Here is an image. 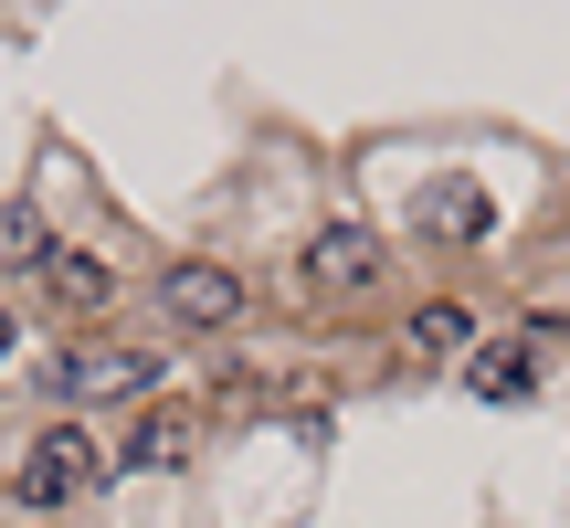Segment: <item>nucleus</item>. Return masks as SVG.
Instances as JSON below:
<instances>
[{"instance_id": "f257e3e1", "label": "nucleus", "mask_w": 570, "mask_h": 528, "mask_svg": "<svg viewBox=\"0 0 570 528\" xmlns=\"http://www.w3.org/2000/svg\"><path fill=\"white\" fill-rule=\"evenodd\" d=\"M96 476H106V444H96V433H85V423H42L32 444H21V476H11V487H21V508H75Z\"/></svg>"}, {"instance_id": "f03ea898", "label": "nucleus", "mask_w": 570, "mask_h": 528, "mask_svg": "<svg viewBox=\"0 0 570 528\" xmlns=\"http://www.w3.org/2000/svg\"><path fill=\"white\" fill-rule=\"evenodd\" d=\"M550 339H570V317L529 306V317H518V339H487V349L465 360V391H475V402H529L539 370H550Z\"/></svg>"}, {"instance_id": "7ed1b4c3", "label": "nucleus", "mask_w": 570, "mask_h": 528, "mask_svg": "<svg viewBox=\"0 0 570 528\" xmlns=\"http://www.w3.org/2000/svg\"><path fill=\"white\" fill-rule=\"evenodd\" d=\"M306 296H327V306H348V296H370V285L391 275V244L370 223H317V244H306Z\"/></svg>"}, {"instance_id": "20e7f679", "label": "nucleus", "mask_w": 570, "mask_h": 528, "mask_svg": "<svg viewBox=\"0 0 570 528\" xmlns=\"http://www.w3.org/2000/svg\"><path fill=\"white\" fill-rule=\"evenodd\" d=\"M159 317L169 327H233V317H244V275L212 264V254H180L159 275Z\"/></svg>"}, {"instance_id": "39448f33", "label": "nucleus", "mask_w": 570, "mask_h": 528, "mask_svg": "<svg viewBox=\"0 0 570 528\" xmlns=\"http://www.w3.org/2000/svg\"><path fill=\"white\" fill-rule=\"evenodd\" d=\"M190 454H202V423H190L180 402H159V412H138V423H127V444H117V476H180Z\"/></svg>"}, {"instance_id": "423d86ee", "label": "nucleus", "mask_w": 570, "mask_h": 528, "mask_svg": "<svg viewBox=\"0 0 570 528\" xmlns=\"http://www.w3.org/2000/svg\"><path fill=\"white\" fill-rule=\"evenodd\" d=\"M148 381H159V349H63L53 360V391H85V402H117Z\"/></svg>"}, {"instance_id": "0eeeda50", "label": "nucleus", "mask_w": 570, "mask_h": 528, "mask_svg": "<svg viewBox=\"0 0 570 528\" xmlns=\"http://www.w3.org/2000/svg\"><path fill=\"white\" fill-rule=\"evenodd\" d=\"M402 349H412V360H475V306L465 296H433V306H412V317H402Z\"/></svg>"}, {"instance_id": "6e6552de", "label": "nucleus", "mask_w": 570, "mask_h": 528, "mask_svg": "<svg viewBox=\"0 0 570 528\" xmlns=\"http://www.w3.org/2000/svg\"><path fill=\"white\" fill-rule=\"evenodd\" d=\"M42 275H53V296H63V306H106V296H117V264H96V254H75V244L42 254Z\"/></svg>"}, {"instance_id": "1a4fd4ad", "label": "nucleus", "mask_w": 570, "mask_h": 528, "mask_svg": "<svg viewBox=\"0 0 570 528\" xmlns=\"http://www.w3.org/2000/svg\"><path fill=\"white\" fill-rule=\"evenodd\" d=\"M42 254H53L42 212H32V202H11V212H0V275H42Z\"/></svg>"}, {"instance_id": "9d476101", "label": "nucleus", "mask_w": 570, "mask_h": 528, "mask_svg": "<svg viewBox=\"0 0 570 528\" xmlns=\"http://www.w3.org/2000/svg\"><path fill=\"white\" fill-rule=\"evenodd\" d=\"M423 233H487V202L475 190H423Z\"/></svg>"}, {"instance_id": "9b49d317", "label": "nucleus", "mask_w": 570, "mask_h": 528, "mask_svg": "<svg viewBox=\"0 0 570 528\" xmlns=\"http://www.w3.org/2000/svg\"><path fill=\"white\" fill-rule=\"evenodd\" d=\"M11 339H21V327H11V317H0V360H11Z\"/></svg>"}]
</instances>
